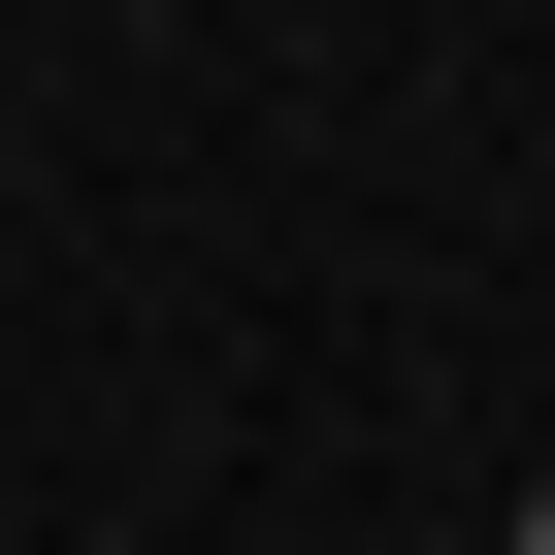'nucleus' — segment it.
<instances>
[{
    "label": "nucleus",
    "mask_w": 555,
    "mask_h": 555,
    "mask_svg": "<svg viewBox=\"0 0 555 555\" xmlns=\"http://www.w3.org/2000/svg\"><path fill=\"white\" fill-rule=\"evenodd\" d=\"M522 555H555V490H522Z\"/></svg>",
    "instance_id": "f257e3e1"
}]
</instances>
